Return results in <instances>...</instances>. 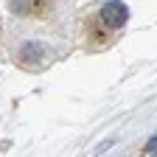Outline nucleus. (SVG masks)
Masks as SVG:
<instances>
[{"mask_svg": "<svg viewBox=\"0 0 157 157\" xmlns=\"http://www.w3.org/2000/svg\"><path fill=\"white\" fill-rule=\"evenodd\" d=\"M42 59H45V51H42L39 42H23L20 51H17V62L23 67H39Z\"/></svg>", "mask_w": 157, "mask_h": 157, "instance_id": "nucleus-2", "label": "nucleus"}, {"mask_svg": "<svg viewBox=\"0 0 157 157\" xmlns=\"http://www.w3.org/2000/svg\"><path fill=\"white\" fill-rule=\"evenodd\" d=\"M11 9L28 17L34 9H42V0H11Z\"/></svg>", "mask_w": 157, "mask_h": 157, "instance_id": "nucleus-3", "label": "nucleus"}, {"mask_svg": "<svg viewBox=\"0 0 157 157\" xmlns=\"http://www.w3.org/2000/svg\"><path fill=\"white\" fill-rule=\"evenodd\" d=\"M146 154H154V137H151V140L146 143Z\"/></svg>", "mask_w": 157, "mask_h": 157, "instance_id": "nucleus-4", "label": "nucleus"}, {"mask_svg": "<svg viewBox=\"0 0 157 157\" xmlns=\"http://www.w3.org/2000/svg\"><path fill=\"white\" fill-rule=\"evenodd\" d=\"M101 23L109 28V31H118V28H124L126 25V20H129V9L124 3H118V0H109V3L101 9Z\"/></svg>", "mask_w": 157, "mask_h": 157, "instance_id": "nucleus-1", "label": "nucleus"}]
</instances>
